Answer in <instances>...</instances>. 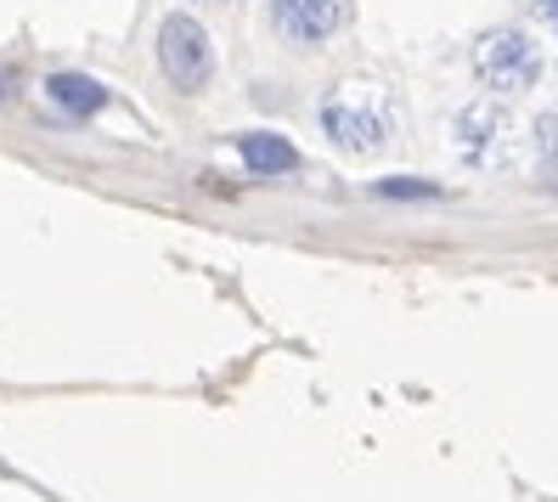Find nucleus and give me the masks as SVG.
<instances>
[{
	"label": "nucleus",
	"instance_id": "obj_11",
	"mask_svg": "<svg viewBox=\"0 0 558 502\" xmlns=\"http://www.w3.org/2000/svg\"><path fill=\"white\" fill-rule=\"evenodd\" d=\"M215 7H232V0H215Z\"/></svg>",
	"mask_w": 558,
	"mask_h": 502
},
{
	"label": "nucleus",
	"instance_id": "obj_9",
	"mask_svg": "<svg viewBox=\"0 0 558 502\" xmlns=\"http://www.w3.org/2000/svg\"><path fill=\"white\" fill-rule=\"evenodd\" d=\"M378 198H401V204H412V198H435L440 187L435 181H417V176H389V181H373Z\"/></svg>",
	"mask_w": 558,
	"mask_h": 502
},
{
	"label": "nucleus",
	"instance_id": "obj_3",
	"mask_svg": "<svg viewBox=\"0 0 558 502\" xmlns=\"http://www.w3.org/2000/svg\"><path fill=\"white\" fill-rule=\"evenodd\" d=\"M153 51H158V74L170 80V91L204 96L215 85V62L220 57H215V35L204 28L198 12H163Z\"/></svg>",
	"mask_w": 558,
	"mask_h": 502
},
{
	"label": "nucleus",
	"instance_id": "obj_8",
	"mask_svg": "<svg viewBox=\"0 0 558 502\" xmlns=\"http://www.w3.org/2000/svg\"><path fill=\"white\" fill-rule=\"evenodd\" d=\"M531 170L542 187H558V113L531 119Z\"/></svg>",
	"mask_w": 558,
	"mask_h": 502
},
{
	"label": "nucleus",
	"instance_id": "obj_10",
	"mask_svg": "<svg viewBox=\"0 0 558 502\" xmlns=\"http://www.w3.org/2000/svg\"><path fill=\"white\" fill-rule=\"evenodd\" d=\"M531 17L547 28V35L558 40V0H531Z\"/></svg>",
	"mask_w": 558,
	"mask_h": 502
},
{
	"label": "nucleus",
	"instance_id": "obj_4",
	"mask_svg": "<svg viewBox=\"0 0 558 502\" xmlns=\"http://www.w3.org/2000/svg\"><path fill=\"white\" fill-rule=\"evenodd\" d=\"M446 147L469 170H502L513 158V113L502 96H474V103L451 108L446 119Z\"/></svg>",
	"mask_w": 558,
	"mask_h": 502
},
{
	"label": "nucleus",
	"instance_id": "obj_5",
	"mask_svg": "<svg viewBox=\"0 0 558 502\" xmlns=\"http://www.w3.org/2000/svg\"><path fill=\"white\" fill-rule=\"evenodd\" d=\"M355 23V0H266V35L288 51H327Z\"/></svg>",
	"mask_w": 558,
	"mask_h": 502
},
{
	"label": "nucleus",
	"instance_id": "obj_7",
	"mask_svg": "<svg viewBox=\"0 0 558 502\" xmlns=\"http://www.w3.org/2000/svg\"><path fill=\"white\" fill-rule=\"evenodd\" d=\"M46 96H51V108H62L69 119H96L108 108V91L96 85L90 74H51L46 80Z\"/></svg>",
	"mask_w": 558,
	"mask_h": 502
},
{
	"label": "nucleus",
	"instance_id": "obj_6",
	"mask_svg": "<svg viewBox=\"0 0 558 502\" xmlns=\"http://www.w3.org/2000/svg\"><path fill=\"white\" fill-rule=\"evenodd\" d=\"M238 158H243V170L259 176V181L300 170V147H293L288 136H277V130H243V136H238Z\"/></svg>",
	"mask_w": 558,
	"mask_h": 502
},
{
	"label": "nucleus",
	"instance_id": "obj_1",
	"mask_svg": "<svg viewBox=\"0 0 558 502\" xmlns=\"http://www.w3.org/2000/svg\"><path fill=\"white\" fill-rule=\"evenodd\" d=\"M316 130H322V142L344 158H378V153L396 147L401 113L389 96H322Z\"/></svg>",
	"mask_w": 558,
	"mask_h": 502
},
{
	"label": "nucleus",
	"instance_id": "obj_2",
	"mask_svg": "<svg viewBox=\"0 0 558 502\" xmlns=\"http://www.w3.org/2000/svg\"><path fill=\"white\" fill-rule=\"evenodd\" d=\"M542 74H547L542 46L524 35V28L497 23V28H485V35L474 40V80L490 96H502V103H513V96H524V91H536Z\"/></svg>",
	"mask_w": 558,
	"mask_h": 502
}]
</instances>
